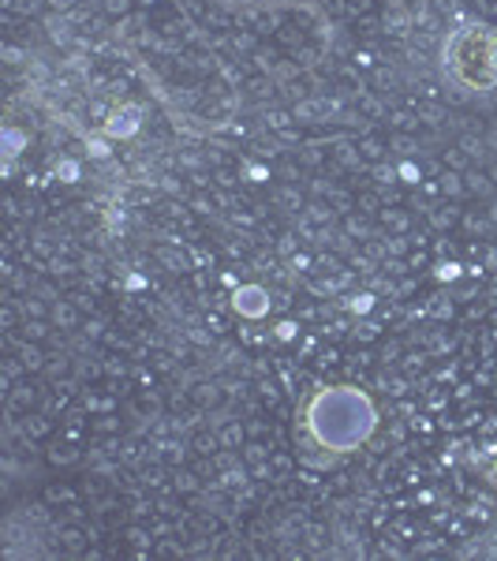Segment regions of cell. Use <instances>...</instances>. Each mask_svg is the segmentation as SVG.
<instances>
[{
  "label": "cell",
  "mask_w": 497,
  "mask_h": 561,
  "mask_svg": "<svg viewBox=\"0 0 497 561\" xmlns=\"http://www.w3.org/2000/svg\"><path fill=\"white\" fill-rule=\"evenodd\" d=\"M307 423H311V434L319 438V446L348 454V449H359L374 434L378 412L367 393H359L351 386H337L322 389L314 397L311 409H307Z\"/></svg>",
  "instance_id": "cell-1"
},
{
  "label": "cell",
  "mask_w": 497,
  "mask_h": 561,
  "mask_svg": "<svg viewBox=\"0 0 497 561\" xmlns=\"http://www.w3.org/2000/svg\"><path fill=\"white\" fill-rule=\"evenodd\" d=\"M232 304H236V311L247 314V319H262V314L269 311V293L258 285H243V288H236Z\"/></svg>",
  "instance_id": "cell-2"
},
{
  "label": "cell",
  "mask_w": 497,
  "mask_h": 561,
  "mask_svg": "<svg viewBox=\"0 0 497 561\" xmlns=\"http://www.w3.org/2000/svg\"><path fill=\"white\" fill-rule=\"evenodd\" d=\"M139 116H142L139 105L116 108V113H108V121H105V135H113V139H128V135L139 131Z\"/></svg>",
  "instance_id": "cell-3"
},
{
  "label": "cell",
  "mask_w": 497,
  "mask_h": 561,
  "mask_svg": "<svg viewBox=\"0 0 497 561\" xmlns=\"http://www.w3.org/2000/svg\"><path fill=\"white\" fill-rule=\"evenodd\" d=\"M20 147H23V135L15 131V128H8L4 131V153H8V158H15V153H20Z\"/></svg>",
  "instance_id": "cell-4"
},
{
  "label": "cell",
  "mask_w": 497,
  "mask_h": 561,
  "mask_svg": "<svg viewBox=\"0 0 497 561\" xmlns=\"http://www.w3.org/2000/svg\"><path fill=\"white\" fill-rule=\"evenodd\" d=\"M90 153H94V158H108V147L102 139H90Z\"/></svg>",
  "instance_id": "cell-5"
},
{
  "label": "cell",
  "mask_w": 497,
  "mask_h": 561,
  "mask_svg": "<svg viewBox=\"0 0 497 561\" xmlns=\"http://www.w3.org/2000/svg\"><path fill=\"white\" fill-rule=\"evenodd\" d=\"M60 173H65L68 180H76L79 176V165H76V161H65V165H60Z\"/></svg>",
  "instance_id": "cell-6"
},
{
  "label": "cell",
  "mask_w": 497,
  "mask_h": 561,
  "mask_svg": "<svg viewBox=\"0 0 497 561\" xmlns=\"http://www.w3.org/2000/svg\"><path fill=\"white\" fill-rule=\"evenodd\" d=\"M494 479H497V465H494Z\"/></svg>",
  "instance_id": "cell-7"
}]
</instances>
